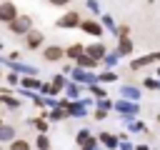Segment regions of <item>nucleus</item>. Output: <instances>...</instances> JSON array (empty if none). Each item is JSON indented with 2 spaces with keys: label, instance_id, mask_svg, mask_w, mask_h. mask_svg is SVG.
Returning a JSON list of instances; mask_svg holds the SVG:
<instances>
[{
  "label": "nucleus",
  "instance_id": "f257e3e1",
  "mask_svg": "<svg viewBox=\"0 0 160 150\" xmlns=\"http://www.w3.org/2000/svg\"><path fill=\"white\" fill-rule=\"evenodd\" d=\"M112 110H115L120 118H135V115L140 112V105H138V102H132V100L120 98V100H115V102H112Z\"/></svg>",
  "mask_w": 160,
  "mask_h": 150
},
{
  "label": "nucleus",
  "instance_id": "f03ea898",
  "mask_svg": "<svg viewBox=\"0 0 160 150\" xmlns=\"http://www.w3.org/2000/svg\"><path fill=\"white\" fill-rule=\"evenodd\" d=\"M8 28H10L12 35H25V32L32 30V20H30V15H18L15 20L8 22Z\"/></svg>",
  "mask_w": 160,
  "mask_h": 150
},
{
  "label": "nucleus",
  "instance_id": "7ed1b4c3",
  "mask_svg": "<svg viewBox=\"0 0 160 150\" xmlns=\"http://www.w3.org/2000/svg\"><path fill=\"white\" fill-rule=\"evenodd\" d=\"M70 78H72L75 82H80V85H85V88H88V85H95V82H98V75H95L92 70H82V68H78V65L72 68V72H70Z\"/></svg>",
  "mask_w": 160,
  "mask_h": 150
},
{
  "label": "nucleus",
  "instance_id": "20e7f679",
  "mask_svg": "<svg viewBox=\"0 0 160 150\" xmlns=\"http://www.w3.org/2000/svg\"><path fill=\"white\" fill-rule=\"evenodd\" d=\"M80 20H82V18H80V12L68 10L65 15H60V18H58V22H55V25H58V28H62V30H72V28H80Z\"/></svg>",
  "mask_w": 160,
  "mask_h": 150
},
{
  "label": "nucleus",
  "instance_id": "39448f33",
  "mask_svg": "<svg viewBox=\"0 0 160 150\" xmlns=\"http://www.w3.org/2000/svg\"><path fill=\"white\" fill-rule=\"evenodd\" d=\"M18 18V5L12 2V0H5V2H0V22H10V20H15Z\"/></svg>",
  "mask_w": 160,
  "mask_h": 150
},
{
  "label": "nucleus",
  "instance_id": "423d86ee",
  "mask_svg": "<svg viewBox=\"0 0 160 150\" xmlns=\"http://www.w3.org/2000/svg\"><path fill=\"white\" fill-rule=\"evenodd\" d=\"M80 30L85 35H92V38H102V32H105V28L98 20H80Z\"/></svg>",
  "mask_w": 160,
  "mask_h": 150
},
{
  "label": "nucleus",
  "instance_id": "0eeeda50",
  "mask_svg": "<svg viewBox=\"0 0 160 150\" xmlns=\"http://www.w3.org/2000/svg\"><path fill=\"white\" fill-rule=\"evenodd\" d=\"M22 38H25V48H28V50H38V48L45 42V35H42L40 30H30V32H25Z\"/></svg>",
  "mask_w": 160,
  "mask_h": 150
},
{
  "label": "nucleus",
  "instance_id": "6e6552de",
  "mask_svg": "<svg viewBox=\"0 0 160 150\" xmlns=\"http://www.w3.org/2000/svg\"><path fill=\"white\" fill-rule=\"evenodd\" d=\"M65 110H68V115H70V118H85V115H88V108L82 105V100H80V98H78V100H68Z\"/></svg>",
  "mask_w": 160,
  "mask_h": 150
},
{
  "label": "nucleus",
  "instance_id": "1a4fd4ad",
  "mask_svg": "<svg viewBox=\"0 0 160 150\" xmlns=\"http://www.w3.org/2000/svg\"><path fill=\"white\" fill-rule=\"evenodd\" d=\"M42 58H45L48 62H58V60L65 58V48H60V45H48V48L42 50Z\"/></svg>",
  "mask_w": 160,
  "mask_h": 150
},
{
  "label": "nucleus",
  "instance_id": "9d476101",
  "mask_svg": "<svg viewBox=\"0 0 160 150\" xmlns=\"http://www.w3.org/2000/svg\"><path fill=\"white\" fill-rule=\"evenodd\" d=\"M98 142H100L102 148H108V150H118L120 138H118L115 132H100V135H98Z\"/></svg>",
  "mask_w": 160,
  "mask_h": 150
},
{
  "label": "nucleus",
  "instance_id": "9b49d317",
  "mask_svg": "<svg viewBox=\"0 0 160 150\" xmlns=\"http://www.w3.org/2000/svg\"><path fill=\"white\" fill-rule=\"evenodd\" d=\"M105 52H108V48L98 40V42H92V45H85V55H90V58H95L98 62L105 58Z\"/></svg>",
  "mask_w": 160,
  "mask_h": 150
},
{
  "label": "nucleus",
  "instance_id": "f8f14e48",
  "mask_svg": "<svg viewBox=\"0 0 160 150\" xmlns=\"http://www.w3.org/2000/svg\"><path fill=\"white\" fill-rule=\"evenodd\" d=\"M152 62H158V60H155V52H148V55H142V58L130 60V70H142L145 65H152Z\"/></svg>",
  "mask_w": 160,
  "mask_h": 150
},
{
  "label": "nucleus",
  "instance_id": "ddd939ff",
  "mask_svg": "<svg viewBox=\"0 0 160 150\" xmlns=\"http://www.w3.org/2000/svg\"><path fill=\"white\" fill-rule=\"evenodd\" d=\"M80 92H82V85H80V82H75V80H68V82H65V98H68V100H78Z\"/></svg>",
  "mask_w": 160,
  "mask_h": 150
},
{
  "label": "nucleus",
  "instance_id": "4468645a",
  "mask_svg": "<svg viewBox=\"0 0 160 150\" xmlns=\"http://www.w3.org/2000/svg\"><path fill=\"white\" fill-rule=\"evenodd\" d=\"M120 98L138 102L140 100V88H135V85H120Z\"/></svg>",
  "mask_w": 160,
  "mask_h": 150
},
{
  "label": "nucleus",
  "instance_id": "2eb2a0df",
  "mask_svg": "<svg viewBox=\"0 0 160 150\" xmlns=\"http://www.w3.org/2000/svg\"><path fill=\"white\" fill-rule=\"evenodd\" d=\"M115 52H118L120 58H128V55L132 52V40H130V38H118V48H115Z\"/></svg>",
  "mask_w": 160,
  "mask_h": 150
},
{
  "label": "nucleus",
  "instance_id": "dca6fc26",
  "mask_svg": "<svg viewBox=\"0 0 160 150\" xmlns=\"http://www.w3.org/2000/svg\"><path fill=\"white\" fill-rule=\"evenodd\" d=\"M75 65H78V68H82V70H95L100 62H98L95 58H90V55H85V52H82V55L75 60Z\"/></svg>",
  "mask_w": 160,
  "mask_h": 150
},
{
  "label": "nucleus",
  "instance_id": "f3484780",
  "mask_svg": "<svg viewBox=\"0 0 160 150\" xmlns=\"http://www.w3.org/2000/svg\"><path fill=\"white\" fill-rule=\"evenodd\" d=\"M82 52H85V45L82 42H72L70 48H65V58H70V60H78Z\"/></svg>",
  "mask_w": 160,
  "mask_h": 150
},
{
  "label": "nucleus",
  "instance_id": "a211bd4d",
  "mask_svg": "<svg viewBox=\"0 0 160 150\" xmlns=\"http://www.w3.org/2000/svg\"><path fill=\"white\" fill-rule=\"evenodd\" d=\"M20 85H22L25 90H40L42 82H40L35 75H22V78H20Z\"/></svg>",
  "mask_w": 160,
  "mask_h": 150
},
{
  "label": "nucleus",
  "instance_id": "6ab92c4d",
  "mask_svg": "<svg viewBox=\"0 0 160 150\" xmlns=\"http://www.w3.org/2000/svg\"><path fill=\"white\" fill-rule=\"evenodd\" d=\"M0 102L2 105H8L10 110H15V108H20L22 102H20V98H15V95H10V92H0Z\"/></svg>",
  "mask_w": 160,
  "mask_h": 150
},
{
  "label": "nucleus",
  "instance_id": "aec40b11",
  "mask_svg": "<svg viewBox=\"0 0 160 150\" xmlns=\"http://www.w3.org/2000/svg\"><path fill=\"white\" fill-rule=\"evenodd\" d=\"M65 118H70V115H68V110H65V108H60V105L50 108V112H48V120H52V122H58V120H65Z\"/></svg>",
  "mask_w": 160,
  "mask_h": 150
},
{
  "label": "nucleus",
  "instance_id": "412c9836",
  "mask_svg": "<svg viewBox=\"0 0 160 150\" xmlns=\"http://www.w3.org/2000/svg\"><path fill=\"white\" fill-rule=\"evenodd\" d=\"M10 140H15V128L0 122V142H10Z\"/></svg>",
  "mask_w": 160,
  "mask_h": 150
},
{
  "label": "nucleus",
  "instance_id": "4be33fe9",
  "mask_svg": "<svg viewBox=\"0 0 160 150\" xmlns=\"http://www.w3.org/2000/svg\"><path fill=\"white\" fill-rule=\"evenodd\" d=\"M118 60H120V55H118V52H115V50H112V52H105V58H102V60H100V62H102V65H105V68H108V70H112V68H115V65H118Z\"/></svg>",
  "mask_w": 160,
  "mask_h": 150
},
{
  "label": "nucleus",
  "instance_id": "5701e85b",
  "mask_svg": "<svg viewBox=\"0 0 160 150\" xmlns=\"http://www.w3.org/2000/svg\"><path fill=\"white\" fill-rule=\"evenodd\" d=\"M28 122H30V125H32V128H35V130H38V132H48V128H50V125H48V120H45V118H30V120H28Z\"/></svg>",
  "mask_w": 160,
  "mask_h": 150
},
{
  "label": "nucleus",
  "instance_id": "b1692460",
  "mask_svg": "<svg viewBox=\"0 0 160 150\" xmlns=\"http://www.w3.org/2000/svg\"><path fill=\"white\" fill-rule=\"evenodd\" d=\"M35 148H38V150H50V138H48V132H38Z\"/></svg>",
  "mask_w": 160,
  "mask_h": 150
},
{
  "label": "nucleus",
  "instance_id": "393cba45",
  "mask_svg": "<svg viewBox=\"0 0 160 150\" xmlns=\"http://www.w3.org/2000/svg\"><path fill=\"white\" fill-rule=\"evenodd\" d=\"M88 90H90V95H92L95 100H100V98H108V95H105V88H102V82H95V85H88Z\"/></svg>",
  "mask_w": 160,
  "mask_h": 150
},
{
  "label": "nucleus",
  "instance_id": "a878e982",
  "mask_svg": "<svg viewBox=\"0 0 160 150\" xmlns=\"http://www.w3.org/2000/svg\"><path fill=\"white\" fill-rule=\"evenodd\" d=\"M142 88H145V90H158V92H160V78H150V75L142 78Z\"/></svg>",
  "mask_w": 160,
  "mask_h": 150
},
{
  "label": "nucleus",
  "instance_id": "bb28decb",
  "mask_svg": "<svg viewBox=\"0 0 160 150\" xmlns=\"http://www.w3.org/2000/svg\"><path fill=\"white\" fill-rule=\"evenodd\" d=\"M100 25H102L105 30H110V32H118V25H115L112 15H102V18H100Z\"/></svg>",
  "mask_w": 160,
  "mask_h": 150
},
{
  "label": "nucleus",
  "instance_id": "cd10ccee",
  "mask_svg": "<svg viewBox=\"0 0 160 150\" xmlns=\"http://www.w3.org/2000/svg\"><path fill=\"white\" fill-rule=\"evenodd\" d=\"M32 145L28 142V140H22V138H15V140H10V150H30Z\"/></svg>",
  "mask_w": 160,
  "mask_h": 150
},
{
  "label": "nucleus",
  "instance_id": "c85d7f7f",
  "mask_svg": "<svg viewBox=\"0 0 160 150\" xmlns=\"http://www.w3.org/2000/svg\"><path fill=\"white\" fill-rule=\"evenodd\" d=\"M98 82H118V72L105 70V72H100V75H98Z\"/></svg>",
  "mask_w": 160,
  "mask_h": 150
},
{
  "label": "nucleus",
  "instance_id": "c756f323",
  "mask_svg": "<svg viewBox=\"0 0 160 150\" xmlns=\"http://www.w3.org/2000/svg\"><path fill=\"white\" fill-rule=\"evenodd\" d=\"M65 82H68V78H65V75H55L50 85H52V88H55L58 92H62V90H65Z\"/></svg>",
  "mask_w": 160,
  "mask_h": 150
},
{
  "label": "nucleus",
  "instance_id": "7c9ffc66",
  "mask_svg": "<svg viewBox=\"0 0 160 150\" xmlns=\"http://www.w3.org/2000/svg\"><path fill=\"white\" fill-rule=\"evenodd\" d=\"M90 138H92V135H90V130H88V128H82V130H80V132L75 135V142H78V145L82 148V145H85V142H88Z\"/></svg>",
  "mask_w": 160,
  "mask_h": 150
},
{
  "label": "nucleus",
  "instance_id": "2f4dec72",
  "mask_svg": "<svg viewBox=\"0 0 160 150\" xmlns=\"http://www.w3.org/2000/svg\"><path fill=\"white\" fill-rule=\"evenodd\" d=\"M95 108H100V110H112V100L110 98H100V100H95Z\"/></svg>",
  "mask_w": 160,
  "mask_h": 150
},
{
  "label": "nucleus",
  "instance_id": "473e14b6",
  "mask_svg": "<svg viewBox=\"0 0 160 150\" xmlns=\"http://www.w3.org/2000/svg\"><path fill=\"white\" fill-rule=\"evenodd\" d=\"M85 8H88L90 12H95V15H100V2H98V0H85Z\"/></svg>",
  "mask_w": 160,
  "mask_h": 150
},
{
  "label": "nucleus",
  "instance_id": "72a5a7b5",
  "mask_svg": "<svg viewBox=\"0 0 160 150\" xmlns=\"http://www.w3.org/2000/svg\"><path fill=\"white\" fill-rule=\"evenodd\" d=\"M118 38H130V25H118Z\"/></svg>",
  "mask_w": 160,
  "mask_h": 150
},
{
  "label": "nucleus",
  "instance_id": "f704fd0d",
  "mask_svg": "<svg viewBox=\"0 0 160 150\" xmlns=\"http://www.w3.org/2000/svg\"><path fill=\"white\" fill-rule=\"evenodd\" d=\"M92 115H95V120H105V118H108V110H100V108H95V112H92Z\"/></svg>",
  "mask_w": 160,
  "mask_h": 150
},
{
  "label": "nucleus",
  "instance_id": "c9c22d12",
  "mask_svg": "<svg viewBox=\"0 0 160 150\" xmlns=\"http://www.w3.org/2000/svg\"><path fill=\"white\" fill-rule=\"evenodd\" d=\"M8 82H10V85H18V82H20L18 72H10V75H8Z\"/></svg>",
  "mask_w": 160,
  "mask_h": 150
},
{
  "label": "nucleus",
  "instance_id": "e433bc0d",
  "mask_svg": "<svg viewBox=\"0 0 160 150\" xmlns=\"http://www.w3.org/2000/svg\"><path fill=\"white\" fill-rule=\"evenodd\" d=\"M50 5H55V8H62V5H70V0H48Z\"/></svg>",
  "mask_w": 160,
  "mask_h": 150
},
{
  "label": "nucleus",
  "instance_id": "4c0bfd02",
  "mask_svg": "<svg viewBox=\"0 0 160 150\" xmlns=\"http://www.w3.org/2000/svg\"><path fill=\"white\" fill-rule=\"evenodd\" d=\"M118 150H132V145H130L128 140H120V145H118Z\"/></svg>",
  "mask_w": 160,
  "mask_h": 150
},
{
  "label": "nucleus",
  "instance_id": "58836bf2",
  "mask_svg": "<svg viewBox=\"0 0 160 150\" xmlns=\"http://www.w3.org/2000/svg\"><path fill=\"white\" fill-rule=\"evenodd\" d=\"M132 150H150V145H135Z\"/></svg>",
  "mask_w": 160,
  "mask_h": 150
},
{
  "label": "nucleus",
  "instance_id": "ea45409f",
  "mask_svg": "<svg viewBox=\"0 0 160 150\" xmlns=\"http://www.w3.org/2000/svg\"><path fill=\"white\" fill-rule=\"evenodd\" d=\"M155 60H158V62H160V50H158V52H155Z\"/></svg>",
  "mask_w": 160,
  "mask_h": 150
},
{
  "label": "nucleus",
  "instance_id": "a19ab883",
  "mask_svg": "<svg viewBox=\"0 0 160 150\" xmlns=\"http://www.w3.org/2000/svg\"><path fill=\"white\" fill-rule=\"evenodd\" d=\"M155 78H160V65H158V70H155Z\"/></svg>",
  "mask_w": 160,
  "mask_h": 150
},
{
  "label": "nucleus",
  "instance_id": "79ce46f5",
  "mask_svg": "<svg viewBox=\"0 0 160 150\" xmlns=\"http://www.w3.org/2000/svg\"><path fill=\"white\" fill-rule=\"evenodd\" d=\"M0 52H2V42H0Z\"/></svg>",
  "mask_w": 160,
  "mask_h": 150
},
{
  "label": "nucleus",
  "instance_id": "37998d69",
  "mask_svg": "<svg viewBox=\"0 0 160 150\" xmlns=\"http://www.w3.org/2000/svg\"><path fill=\"white\" fill-rule=\"evenodd\" d=\"M158 122H160V112H158Z\"/></svg>",
  "mask_w": 160,
  "mask_h": 150
},
{
  "label": "nucleus",
  "instance_id": "c03bdc74",
  "mask_svg": "<svg viewBox=\"0 0 160 150\" xmlns=\"http://www.w3.org/2000/svg\"><path fill=\"white\" fill-rule=\"evenodd\" d=\"M0 150H2V142H0Z\"/></svg>",
  "mask_w": 160,
  "mask_h": 150
},
{
  "label": "nucleus",
  "instance_id": "a18cd8bd",
  "mask_svg": "<svg viewBox=\"0 0 160 150\" xmlns=\"http://www.w3.org/2000/svg\"><path fill=\"white\" fill-rule=\"evenodd\" d=\"M0 75H2V70H0Z\"/></svg>",
  "mask_w": 160,
  "mask_h": 150
}]
</instances>
